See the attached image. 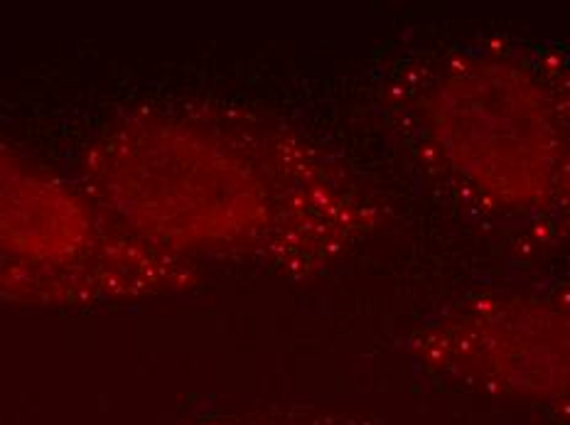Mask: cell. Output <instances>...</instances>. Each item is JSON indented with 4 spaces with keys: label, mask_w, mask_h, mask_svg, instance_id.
<instances>
[{
    "label": "cell",
    "mask_w": 570,
    "mask_h": 425,
    "mask_svg": "<svg viewBox=\"0 0 570 425\" xmlns=\"http://www.w3.org/2000/svg\"><path fill=\"white\" fill-rule=\"evenodd\" d=\"M482 89L443 87L433 138L453 170L494 195L497 209L556 205L570 187V87L527 67H492Z\"/></svg>",
    "instance_id": "1"
}]
</instances>
